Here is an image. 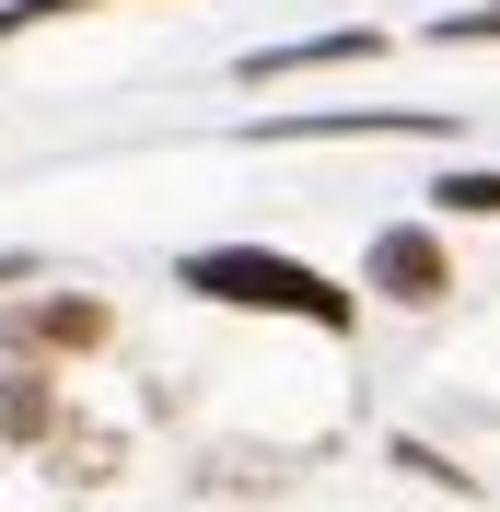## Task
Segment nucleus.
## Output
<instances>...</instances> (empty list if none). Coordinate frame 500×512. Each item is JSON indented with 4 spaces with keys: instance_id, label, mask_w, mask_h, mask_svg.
Returning <instances> with one entry per match:
<instances>
[{
    "instance_id": "obj_1",
    "label": "nucleus",
    "mask_w": 500,
    "mask_h": 512,
    "mask_svg": "<svg viewBox=\"0 0 500 512\" xmlns=\"http://www.w3.org/2000/svg\"><path fill=\"white\" fill-rule=\"evenodd\" d=\"M175 280L210 291V303H245V315H291V326H326V338H349V303L326 268H303V256H268V245H198L175 256Z\"/></svg>"
},
{
    "instance_id": "obj_2",
    "label": "nucleus",
    "mask_w": 500,
    "mask_h": 512,
    "mask_svg": "<svg viewBox=\"0 0 500 512\" xmlns=\"http://www.w3.org/2000/svg\"><path fill=\"white\" fill-rule=\"evenodd\" d=\"M361 280H373L384 303H442V291H454V256H442V233L384 222V233H373V256H361Z\"/></svg>"
},
{
    "instance_id": "obj_3",
    "label": "nucleus",
    "mask_w": 500,
    "mask_h": 512,
    "mask_svg": "<svg viewBox=\"0 0 500 512\" xmlns=\"http://www.w3.org/2000/svg\"><path fill=\"white\" fill-rule=\"evenodd\" d=\"M94 338H105V303H82V291L12 303V350H94Z\"/></svg>"
},
{
    "instance_id": "obj_4",
    "label": "nucleus",
    "mask_w": 500,
    "mask_h": 512,
    "mask_svg": "<svg viewBox=\"0 0 500 512\" xmlns=\"http://www.w3.org/2000/svg\"><path fill=\"white\" fill-rule=\"evenodd\" d=\"M442 210H477V222H500V175H442Z\"/></svg>"
}]
</instances>
